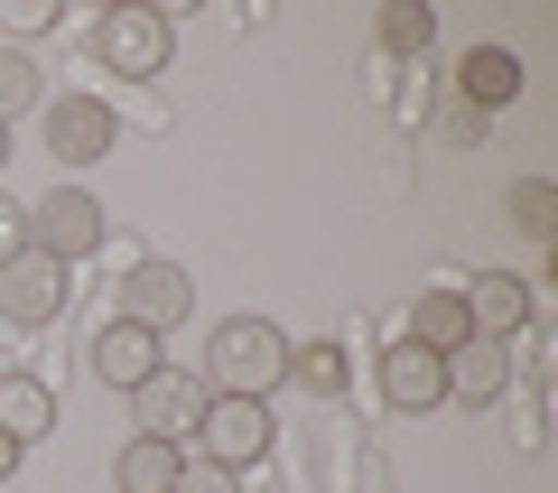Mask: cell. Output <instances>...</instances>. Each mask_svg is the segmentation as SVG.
Returning <instances> with one entry per match:
<instances>
[{"label": "cell", "instance_id": "obj_1", "mask_svg": "<svg viewBox=\"0 0 558 493\" xmlns=\"http://www.w3.org/2000/svg\"><path fill=\"white\" fill-rule=\"evenodd\" d=\"M289 382V336L270 316H223L205 336V392H233V400H270Z\"/></svg>", "mask_w": 558, "mask_h": 493}, {"label": "cell", "instance_id": "obj_2", "mask_svg": "<svg viewBox=\"0 0 558 493\" xmlns=\"http://www.w3.org/2000/svg\"><path fill=\"white\" fill-rule=\"evenodd\" d=\"M196 447L186 456H205V466H223V474H242V466H260L270 456V400H233V392H205V410H196Z\"/></svg>", "mask_w": 558, "mask_h": 493}, {"label": "cell", "instance_id": "obj_3", "mask_svg": "<svg viewBox=\"0 0 558 493\" xmlns=\"http://www.w3.org/2000/svg\"><path fill=\"white\" fill-rule=\"evenodd\" d=\"M168 47H178V28H168V10H149V0H121L94 28V57L112 65V75H168Z\"/></svg>", "mask_w": 558, "mask_h": 493}, {"label": "cell", "instance_id": "obj_4", "mask_svg": "<svg viewBox=\"0 0 558 493\" xmlns=\"http://www.w3.org/2000/svg\"><path fill=\"white\" fill-rule=\"evenodd\" d=\"M28 242H38L47 261L75 270L84 252L112 242V215H102V196H84V187H57V196H38V215H28Z\"/></svg>", "mask_w": 558, "mask_h": 493}, {"label": "cell", "instance_id": "obj_5", "mask_svg": "<svg viewBox=\"0 0 558 493\" xmlns=\"http://www.w3.org/2000/svg\"><path fill=\"white\" fill-rule=\"evenodd\" d=\"M0 316L10 326H57L65 316V261H47L38 242L20 261H0Z\"/></svg>", "mask_w": 558, "mask_h": 493}, {"label": "cell", "instance_id": "obj_6", "mask_svg": "<svg viewBox=\"0 0 558 493\" xmlns=\"http://www.w3.org/2000/svg\"><path fill=\"white\" fill-rule=\"evenodd\" d=\"M112 103L102 94H57L47 103V149L65 158V168H94V158H112Z\"/></svg>", "mask_w": 558, "mask_h": 493}, {"label": "cell", "instance_id": "obj_7", "mask_svg": "<svg viewBox=\"0 0 558 493\" xmlns=\"http://www.w3.org/2000/svg\"><path fill=\"white\" fill-rule=\"evenodd\" d=\"M186 308H196V279H186L178 261H140V270L121 279V308H112V316H131V326H149V336H168Z\"/></svg>", "mask_w": 558, "mask_h": 493}, {"label": "cell", "instance_id": "obj_8", "mask_svg": "<svg viewBox=\"0 0 558 493\" xmlns=\"http://www.w3.org/2000/svg\"><path fill=\"white\" fill-rule=\"evenodd\" d=\"M381 400H391V410H447V354H428V345H410L400 336L391 354H381Z\"/></svg>", "mask_w": 558, "mask_h": 493}, {"label": "cell", "instance_id": "obj_9", "mask_svg": "<svg viewBox=\"0 0 558 493\" xmlns=\"http://www.w3.org/2000/svg\"><path fill=\"white\" fill-rule=\"evenodd\" d=\"M159 363H168L159 336H149V326H131V316H112V326L94 336V382H102V392H140Z\"/></svg>", "mask_w": 558, "mask_h": 493}, {"label": "cell", "instance_id": "obj_10", "mask_svg": "<svg viewBox=\"0 0 558 493\" xmlns=\"http://www.w3.org/2000/svg\"><path fill=\"white\" fill-rule=\"evenodd\" d=\"M131 410H140V437H178L186 447V429H196V410H205V382H186V373L159 363V373L131 392Z\"/></svg>", "mask_w": 558, "mask_h": 493}, {"label": "cell", "instance_id": "obj_11", "mask_svg": "<svg viewBox=\"0 0 558 493\" xmlns=\"http://www.w3.org/2000/svg\"><path fill=\"white\" fill-rule=\"evenodd\" d=\"M531 308H539V298H531V279H521V270H484L475 279V289H465V316H475V336H521V326H531Z\"/></svg>", "mask_w": 558, "mask_h": 493}, {"label": "cell", "instance_id": "obj_12", "mask_svg": "<svg viewBox=\"0 0 558 493\" xmlns=\"http://www.w3.org/2000/svg\"><path fill=\"white\" fill-rule=\"evenodd\" d=\"M178 474H186V447L178 437H121V456H112V493H178Z\"/></svg>", "mask_w": 558, "mask_h": 493}, {"label": "cell", "instance_id": "obj_13", "mask_svg": "<svg viewBox=\"0 0 558 493\" xmlns=\"http://www.w3.org/2000/svg\"><path fill=\"white\" fill-rule=\"evenodd\" d=\"M502 382H512V354H502L494 336H475V345H457V354H447V400H465V410H494Z\"/></svg>", "mask_w": 558, "mask_h": 493}, {"label": "cell", "instance_id": "obj_14", "mask_svg": "<svg viewBox=\"0 0 558 493\" xmlns=\"http://www.w3.org/2000/svg\"><path fill=\"white\" fill-rule=\"evenodd\" d=\"M512 94H521V57L512 47H475V57L457 65V103L465 112H502Z\"/></svg>", "mask_w": 558, "mask_h": 493}, {"label": "cell", "instance_id": "obj_15", "mask_svg": "<svg viewBox=\"0 0 558 493\" xmlns=\"http://www.w3.org/2000/svg\"><path fill=\"white\" fill-rule=\"evenodd\" d=\"M0 437H10V447L57 437V392H47V382H28V373H10V382H0Z\"/></svg>", "mask_w": 558, "mask_h": 493}, {"label": "cell", "instance_id": "obj_16", "mask_svg": "<svg viewBox=\"0 0 558 493\" xmlns=\"http://www.w3.org/2000/svg\"><path fill=\"white\" fill-rule=\"evenodd\" d=\"M410 345H428V354H457V345H475V316H465V289H428L410 308Z\"/></svg>", "mask_w": 558, "mask_h": 493}, {"label": "cell", "instance_id": "obj_17", "mask_svg": "<svg viewBox=\"0 0 558 493\" xmlns=\"http://www.w3.org/2000/svg\"><path fill=\"white\" fill-rule=\"evenodd\" d=\"M289 382H299V392H317V400H336L344 382H354V363H344L336 336H317V345H289Z\"/></svg>", "mask_w": 558, "mask_h": 493}, {"label": "cell", "instance_id": "obj_18", "mask_svg": "<svg viewBox=\"0 0 558 493\" xmlns=\"http://www.w3.org/2000/svg\"><path fill=\"white\" fill-rule=\"evenodd\" d=\"M438 38V10H418V0H381V47L391 57H428Z\"/></svg>", "mask_w": 558, "mask_h": 493}, {"label": "cell", "instance_id": "obj_19", "mask_svg": "<svg viewBox=\"0 0 558 493\" xmlns=\"http://www.w3.org/2000/svg\"><path fill=\"white\" fill-rule=\"evenodd\" d=\"M502 205H512V224H521V233H539V242L558 233V224H549V215H558V196H549V178H521V187H512V196H502Z\"/></svg>", "mask_w": 558, "mask_h": 493}, {"label": "cell", "instance_id": "obj_20", "mask_svg": "<svg viewBox=\"0 0 558 493\" xmlns=\"http://www.w3.org/2000/svg\"><path fill=\"white\" fill-rule=\"evenodd\" d=\"M28 103H38V65H28V57H10V47H0V131H10V121H20Z\"/></svg>", "mask_w": 558, "mask_h": 493}, {"label": "cell", "instance_id": "obj_21", "mask_svg": "<svg viewBox=\"0 0 558 493\" xmlns=\"http://www.w3.org/2000/svg\"><path fill=\"white\" fill-rule=\"evenodd\" d=\"M178 493H242V474H223V466H205V456H186Z\"/></svg>", "mask_w": 558, "mask_h": 493}, {"label": "cell", "instance_id": "obj_22", "mask_svg": "<svg viewBox=\"0 0 558 493\" xmlns=\"http://www.w3.org/2000/svg\"><path fill=\"white\" fill-rule=\"evenodd\" d=\"M20 252H28V205L0 196V261H20Z\"/></svg>", "mask_w": 558, "mask_h": 493}, {"label": "cell", "instance_id": "obj_23", "mask_svg": "<svg viewBox=\"0 0 558 493\" xmlns=\"http://www.w3.org/2000/svg\"><path fill=\"white\" fill-rule=\"evenodd\" d=\"M484 131V112H465V103H447V112H438V140H475Z\"/></svg>", "mask_w": 558, "mask_h": 493}, {"label": "cell", "instance_id": "obj_24", "mask_svg": "<svg viewBox=\"0 0 558 493\" xmlns=\"http://www.w3.org/2000/svg\"><path fill=\"white\" fill-rule=\"evenodd\" d=\"M20 456H28V447H10V437H0V493H10V474H20Z\"/></svg>", "mask_w": 558, "mask_h": 493}, {"label": "cell", "instance_id": "obj_25", "mask_svg": "<svg viewBox=\"0 0 558 493\" xmlns=\"http://www.w3.org/2000/svg\"><path fill=\"white\" fill-rule=\"evenodd\" d=\"M0 158H10V131H0Z\"/></svg>", "mask_w": 558, "mask_h": 493}]
</instances>
